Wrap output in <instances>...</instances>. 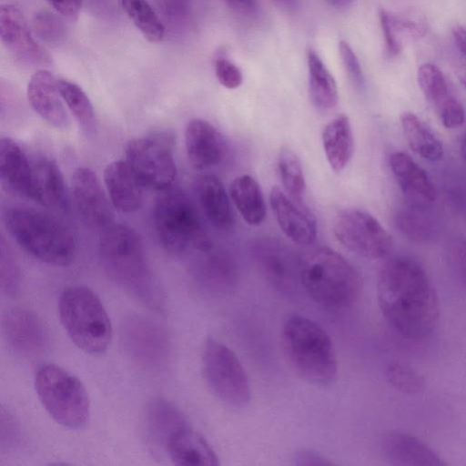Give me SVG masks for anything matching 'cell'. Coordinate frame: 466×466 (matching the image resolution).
<instances>
[{
    "instance_id": "obj_1",
    "label": "cell",
    "mask_w": 466,
    "mask_h": 466,
    "mask_svg": "<svg viewBox=\"0 0 466 466\" xmlns=\"http://www.w3.org/2000/svg\"><path fill=\"white\" fill-rule=\"evenodd\" d=\"M377 297L384 319L403 338L420 341L434 331L440 317L438 296L416 260H388L379 273Z\"/></svg>"
},
{
    "instance_id": "obj_2",
    "label": "cell",
    "mask_w": 466,
    "mask_h": 466,
    "mask_svg": "<svg viewBox=\"0 0 466 466\" xmlns=\"http://www.w3.org/2000/svg\"><path fill=\"white\" fill-rule=\"evenodd\" d=\"M99 255L105 270L120 288L148 308H162L163 295L152 279L136 230L114 223L103 228Z\"/></svg>"
},
{
    "instance_id": "obj_3",
    "label": "cell",
    "mask_w": 466,
    "mask_h": 466,
    "mask_svg": "<svg viewBox=\"0 0 466 466\" xmlns=\"http://www.w3.org/2000/svg\"><path fill=\"white\" fill-rule=\"evenodd\" d=\"M299 277L311 299L329 309L350 307L361 291L358 270L339 253L327 247L314 248L302 258Z\"/></svg>"
},
{
    "instance_id": "obj_4",
    "label": "cell",
    "mask_w": 466,
    "mask_h": 466,
    "mask_svg": "<svg viewBox=\"0 0 466 466\" xmlns=\"http://www.w3.org/2000/svg\"><path fill=\"white\" fill-rule=\"evenodd\" d=\"M4 219L14 240L34 258L59 267L73 261L75 238L56 218L34 208L14 207L5 211Z\"/></svg>"
},
{
    "instance_id": "obj_5",
    "label": "cell",
    "mask_w": 466,
    "mask_h": 466,
    "mask_svg": "<svg viewBox=\"0 0 466 466\" xmlns=\"http://www.w3.org/2000/svg\"><path fill=\"white\" fill-rule=\"evenodd\" d=\"M282 340L290 366L302 380L315 386H326L335 380V349L329 335L319 323L293 315L283 325Z\"/></svg>"
},
{
    "instance_id": "obj_6",
    "label": "cell",
    "mask_w": 466,
    "mask_h": 466,
    "mask_svg": "<svg viewBox=\"0 0 466 466\" xmlns=\"http://www.w3.org/2000/svg\"><path fill=\"white\" fill-rule=\"evenodd\" d=\"M60 321L71 340L86 353L96 355L106 350L112 338V326L99 297L85 286H71L60 295Z\"/></svg>"
},
{
    "instance_id": "obj_7",
    "label": "cell",
    "mask_w": 466,
    "mask_h": 466,
    "mask_svg": "<svg viewBox=\"0 0 466 466\" xmlns=\"http://www.w3.org/2000/svg\"><path fill=\"white\" fill-rule=\"evenodd\" d=\"M153 224L159 243L169 253L212 248L194 204L181 191L171 190L159 198L153 210Z\"/></svg>"
},
{
    "instance_id": "obj_8",
    "label": "cell",
    "mask_w": 466,
    "mask_h": 466,
    "mask_svg": "<svg viewBox=\"0 0 466 466\" xmlns=\"http://www.w3.org/2000/svg\"><path fill=\"white\" fill-rule=\"evenodd\" d=\"M35 388L43 407L60 425L71 430L84 428L90 417V400L83 383L64 368L53 364L40 366Z\"/></svg>"
},
{
    "instance_id": "obj_9",
    "label": "cell",
    "mask_w": 466,
    "mask_h": 466,
    "mask_svg": "<svg viewBox=\"0 0 466 466\" xmlns=\"http://www.w3.org/2000/svg\"><path fill=\"white\" fill-rule=\"evenodd\" d=\"M206 382L215 396L228 405L243 407L250 400V384L236 354L224 343L208 338L202 354Z\"/></svg>"
},
{
    "instance_id": "obj_10",
    "label": "cell",
    "mask_w": 466,
    "mask_h": 466,
    "mask_svg": "<svg viewBox=\"0 0 466 466\" xmlns=\"http://www.w3.org/2000/svg\"><path fill=\"white\" fill-rule=\"evenodd\" d=\"M126 157L143 187L166 190L173 184L177 167L171 135L159 132L132 139L126 147Z\"/></svg>"
},
{
    "instance_id": "obj_11",
    "label": "cell",
    "mask_w": 466,
    "mask_h": 466,
    "mask_svg": "<svg viewBox=\"0 0 466 466\" xmlns=\"http://www.w3.org/2000/svg\"><path fill=\"white\" fill-rule=\"evenodd\" d=\"M333 233L347 249L369 259L387 257L393 246L390 234L380 221L360 208L341 210L334 220Z\"/></svg>"
},
{
    "instance_id": "obj_12",
    "label": "cell",
    "mask_w": 466,
    "mask_h": 466,
    "mask_svg": "<svg viewBox=\"0 0 466 466\" xmlns=\"http://www.w3.org/2000/svg\"><path fill=\"white\" fill-rule=\"evenodd\" d=\"M123 350L139 367L160 370L170 358L171 340L165 328L139 315L127 318L120 329Z\"/></svg>"
},
{
    "instance_id": "obj_13",
    "label": "cell",
    "mask_w": 466,
    "mask_h": 466,
    "mask_svg": "<svg viewBox=\"0 0 466 466\" xmlns=\"http://www.w3.org/2000/svg\"><path fill=\"white\" fill-rule=\"evenodd\" d=\"M1 41L13 57L27 67L49 64V56L34 38L23 12L15 5L5 4L0 8Z\"/></svg>"
},
{
    "instance_id": "obj_14",
    "label": "cell",
    "mask_w": 466,
    "mask_h": 466,
    "mask_svg": "<svg viewBox=\"0 0 466 466\" xmlns=\"http://www.w3.org/2000/svg\"><path fill=\"white\" fill-rule=\"evenodd\" d=\"M2 331L9 347L22 356H38L48 345V335L42 319L26 308L7 310L2 319Z\"/></svg>"
},
{
    "instance_id": "obj_15",
    "label": "cell",
    "mask_w": 466,
    "mask_h": 466,
    "mask_svg": "<svg viewBox=\"0 0 466 466\" xmlns=\"http://www.w3.org/2000/svg\"><path fill=\"white\" fill-rule=\"evenodd\" d=\"M419 86L436 116L446 128H457L464 122L461 103L451 95L447 81L438 66L426 63L417 72Z\"/></svg>"
},
{
    "instance_id": "obj_16",
    "label": "cell",
    "mask_w": 466,
    "mask_h": 466,
    "mask_svg": "<svg viewBox=\"0 0 466 466\" xmlns=\"http://www.w3.org/2000/svg\"><path fill=\"white\" fill-rule=\"evenodd\" d=\"M269 202L282 232L298 245H310L317 237L316 219L310 211L279 187H272Z\"/></svg>"
},
{
    "instance_id": "obj_17",
    "label": "cell",
    "mask_w": 466,
    "mask_h": 466,
    "mask_svg": "<svg viewBox=\"0 0 466 466\" xmlns=\"http://www.w3.org/2000/svg\"><path fill=\"white\" fill-rule=\"evenodd\" d=\"M71 190L76 207L87 222L102 228L111 224L112 203L93 170L86 167L76 168Z\"/></svg>"
},
{
    "instance_id": "obj_18",
    "label": "cell",
    "mask_w": 466,
    "mask_h": 466,
    "mask_svg": "<svg viewBox=\"0 0 466 466\" xmlns=\"http://www.w3.org/2000/svg\"><path fill=\"white\" fill-rule=\"evenodd\" d=\"M26 95L35 112L56 128H66L70 117L60 95L57 79L45 68L37 69L30 77Z\"/></svg>"
},
{
    "instance_id": "obj_19",
    "label": "cell",
    "mask_w": 466,
    "mask_h": 466,
    "mask_svg": "<svg viewBox=\"0 0 466 466\" xmlns=\"http://www.w3.org/2000/svg\"><path fill=\"white\" fill-rule=\"evenodd\" d=\"M185 147L188 162L196 170L218 165L226 153V144L219 131L200 118L192 119L187 125Z\"/></svg>"
},
{
    "instance_id": "obj_20",
    "label": "cell",
    "mask_w": 466,
    "mask_h": 466,
    "mask_svg": "<svg viewBox=\"0 0 466 466\" xmlns=\"http://www.w3.org/2000/svg\"><path fill=\"white\" fill-rule=\"evenodd\" d=\"M33 164L20 146L9 137L0 139V178L10 193L32 199Z\"/></svg>"
},
{
    "instance_id": "obj_21",
    "label": "cell",
    "mask_w": 466,
    "mask_h": 466,
    "mask_svg": "<svg viewBox=\"0 0 466 466\" xmlns=\"http://www.w3.org/2000/svg\"><path fill=\"white\" fill-rule=\"evenodd\" d=\"M104 183L116 209L131 213L141 207L143 185L126 160L113 161L106 167Z\"/></svg>"
},
{
    "instance_id": "obj_22",
    "label": "cell",
    "mask_w": 466,
    "mask_h": 466,
    "mask_svg": "<svg viewBox=\"0 0 466 466\" xmlns=\"http://www.w3.org/2000/svg\"><path fill=\"white\" fill-rule=\"evenodd\" d=\"M386 459L394 465L443 466L446 462L428 444L406 432L387 433L381 441Z\"/></svg>"
},
{
    "instance_id": "obj_23",
    "label": "cell",
    "mask_w": 466,
    "mask_h": 466,
    "mask_svg": "<svg viewBox=\"0 0 466 466\" xmlns=\"http://www.w3.org/2000/svg\"><path fill=\"white\" fill-rule=\"evenodd\" d=\"M392 174L406 200L430 206L436 199V189L427 173L406 153L394 152L390 157Z\"/></svg>"
},
{
    "instance_id": "obj_24",
    "label": "cell",
    "mask_w": 466,
    "mask_h": 466,
    "mask_svg": "<svg viewBox=\"0 0 466 466\" xmlns=\"http://www.w3.org/2000/svg\"><path fill=\"white\" fill-rule=\"evenodd\" d=\"M182 411L164 399L153 400L146 409V430L150 442L166 451L168 441L188 426Z\"/></svg>"
},
{
    "instance_id": "obj_25",
    "label": "cell",
    "mask_w": 466,
    "mask_h": 466,
    "mask_svg": "<svg viewBox=\"0 0 466 466\" xmlns=\"http://www.w3.org/2000/svg\"><path fill=\"white\" fill-rule=\"evenodd\" d=\"M32 200L50 208L66 207L65 181L54 160L41 158L33 164Z\"/></svg>"
},
{
    "instance_id": "obj_26",
    "label": "cell",
    "mask_w": 466,
    "mask_h": 466,
    "mask_svg": "<svg viewBox=\"0 0 466 466\" xmlns=\"http://www.w3.org/2000/svg\"><path fill=\"white\" fill-rule=\"evenodd\" d=\"M166 451L177 465H218V457L204 437L190 425L177 432L167 442Z\"/></svg>"
},
{
    "instance_id": "obj_27",
    "label": "cell",
    "mask_w": 466,
    "mask_h": 466,
    "mask_svg": "<svg viewBox=\"0 0 466 466\" xmlns=\"http://www.w3.org/2000/svg\"><path fill=\"white\" fill-rule=\"evenodd\" d=\"M199 204L210 223L217 228L227 230L234 223V215L223 183L213 175H205L196 183Z\"/></svg>"
},
{
    "instance_id": "obj_28",
    "label": "cell",
    "mask_w": 466,
    "mask_h": 466,
    "mask_svg": "<svg viewBox=\"0 0 466 466\" xmlns=\"http://www.w3.org/2000/svg\"><path fill=\"white\" fill-rule=\"evenodd\" d=\"M322 145L331 169L336 173L342 171L354 151V139L347 115L339 114L326 125L322 132Z\"/></svg>"
},
{
    "instance_id": "obj_29",
    "label": "cell",
    "mask_w": 466,
    "mask_h": 466,
    "mask_svg": "<svg viewBox=\"0 0 466 466\" xmlns=\"http://www.w3.org/2000/svg\"><path fill=\"white\" fill-rule=\"evenodd\" d=\"M229 196L242 218L251 226L260 225L267 207L258 183L249 175H241L229 186Z\"/></svg>"
},
{
    "instance_id": "obj_30",
    "label": "cell",
    "mask_w": 466,
    "mask_h": 466,
    "mask_svg": "<svg viewBox=\"0 0 466 466\" xmlns=\"http://www.w3.org/2000/svg\"><path fill=\"white\" fill-rule=\"evenodd\" d=\"M309 93L313 105L320 110H329L338 103L336 81L318 53L308 50Z\"/></svg>"
},
{
    "instance_id": "obj_31",
    "label": "cell",
    "mask_w": 466,
    "mask_h": 466,
    "mask_svg": "<svg viewBox=\"0 0 466 466\" xmlns=\"http://www.w3.org/2000/svg\"><path fill=\"white\" fill-rule=\"evenodd\" d=\"M402 131L413 152L429 161H439L443 147L429 127L415 114L404 112L400 116Z\"/></svg>"
},
{
    "instance_id": "obj_32",
    "label": "cell",
    "mask_w": 466,
    "mask_h": 466,
    "mask_svg": "<svg viewBox=\"0 0 466 466\" xmlns=\"http://www.w3.org/2000/svg\"><path fill=\"white\" fill-rule=\"evenodd\" d=\"M429 206L407 202L396 214L398 228L416 242L429 241L435 233V221L428 210Z\"/></svg>"
},
{
    "instance_id": "obj_33",
    "label": "cell",
    "mask_w": 466,
    "mask_h": 466,
    "mask_svg": "<svg viewBox=\"0 0 466 466\" xmlns=\"http://www.w3.org/2000/svg\"><path fill=\"white\" fill-rule=\"evenodd\" d=\"M134 25L150 43H159L165 35V26L147 0H118Z\"/></svg>"
},
{
    "instance_id": "obj_34",
    "label": "cell",
    "mask_w": 466,
    "mask_h": 466,
    "mask_svg": "<svg viewBox=\"0 0 466 466\" xmlns=\"http://www.w3.org/2000/svg\"><path fill=\"white\" fill-rule=\"evenodd\" d=\"M57 86L66 107L79 126L86 132L92 131L95 127V111L85 91L76 83L66 79H57Z\"/></svg>"
},
{
    "instance_id": "obj_35",
    "label": "cell",
    "mask_w": 466,
    "mask_h": 466,
    "mask_svg": "<svg viewBox=\"0 0 466 466\" xmlns=\"http://www.w3.org/2000/svg\"><path fill=\"white\" fill-rule=\"evenodd\" d=\"M258 265L267 280L281 292H292L299 280L290 261L281 254L262 253L258 256Z\"/></svg>"
},
{
    "instance_id": "obj_36",
    "label": "cell",
    "mask_w": 466,
    "mask_h": 466,
    "mask_svg": "<svg viewBox=\"0 0 466 466\" xmlns=\"http://www.w3.org/2000/svg\"><path fill=\"white\" fill-rule=\"evenodd\" d=\"M278 169L285 191L301 200L306 190L303 168L297 154L288 147L279 150Z\"/></svg>"
},
{
    "instance_id": "obj_37",
    "label": "cell",
    "mask_w": 466,
    "mask_h": 466,
    "mask_svg": "<svg viewBox=\"0 0 466 466\" xmlns=\"http://www.w3.org/2000/svg\"><path fill=\"white\" fill-rule=\"evenodd\" d=\"M386 378L389 383L405 394H417L423 391V377L409 365L394 362L388 366Z\"/></svg>"
},
{
    "instance_id": "obj_38",
    "label": "cell",
    "mask_w": 466,
    "mask_h": 466,
    "mask_svg": "<svg viewBox=\"0 0 466 466\" xmlns=\"http://www.w3.org/2000/svg\"><path fill=\"white\" fill-rule=\"evenodd\" d=\"M33 29L38 38L50 44L59 42L65 31L60 19L48 11H41L35 15Z\"/></svg>"
},
{
    "instance_id": "obj_39",
    "label": "cell",
    "mask_w": 466,
    "mask_h": 466,
    "mask_svg": "<svg viewBox=\"0 0 466 466\" xmlns=\"http://www.w3.org/2000/svg\"><path fill=\"white\" fill-rule=\"evenodd\" d=\"M446 258L451 275L466 289V239L453 240L448 247Z\"/></svg>"
},
{
    "instance_id": "obj_40",
    "label": "cell",
    "mask_w": 466,
    "mask_h": 466,
    "mask_svg": "<svg viewBox=\"0 0 466 466\" xmlns=\"http://www.w3.org/2000/svg\"><path fill=\"white\" fill-rule=\"evenodd\" d=\"M379 17L384 36L386 53L389 56H396L401 52L403 42L395 28L392 20V13L384 8H380L379 10Z\"/></svg>"
},
{
    "instance_id": "obj_41",
    "label": "cell",
    "mask_w": 466,
    "mask_h": 466,
    "mask_svg": "<svg viewBox=\"0 0 466 466\" xmlns=\"http://www.w3.org/2000/svg\"><path fill=\"white\" fill-rule=\"evenodd\" d=\"M339 50L349 80L354 87L361 88L364 85V77L356 54L344 40L339 41Z\"/></svg>"
},
{
    "instance_id": "obj_42",
    "label": "cell",
    "mask_w": 466,
    "mask_h": 466,
    "mask_svg": "<svg viewBox=\"0 0 466 466\" xmlns=\"http://www.w3.org/2000/svg\"><path fill=\"white\" fill-rule=\"evenodd\" d=\"M215 72L218 82L228 89H235L242 83V73L239 68L224 57L216 59Z\"/></svg>"
},
{
    "instance_id": "obj_43",
    "label": "cell",
    "mask_w": 466,
    "mask_h": 466,
    "mask_svg": "<svg viewBox=\"0 0 466 466\" xmlns=\"http://www.w3.org/2000/svg\"><path fill=\"white\" fill-rule=\"evenodd\" d=\"M19 439V427L13 414L1 409V450L14 447Z\"/></svg>"
},
{
    "instance_id": "obj_44",
    "label": "cell",
    "mask_w": 466,
    "mask_h": 466,
    "mask_svg": "<svg viewBox=\"0 0 466 466\" xmlns=\"http://www.w3.org/2000/svg\"><path fill=\"white\" fill-rule=\"evenodd\" d=\"M294 463L296 465H330L332 461L325 458L319 452L310 450H300L294 455Z\"/></svg>"
},
{
    "instance_id": "obj_45",
    "label": "cell",
    "mask_w": 466,
    "mask_h": 466,
    "mask_svg": "<svg viewBox=\"0 0 466 466\" xmlns=\"http://www.w3.org/2000/svg\"><path fill=\"white\" fill-rule=\"evenodd\" d=\"M61 15L67 18L77 16L81 10L82 0H46Z\"/></svg>"
},
{
    "instance_id": "obj_46",
    "label": "cell",
    "mask_w": 466,
    "mask_h": 466,
    "mask_svg": "<svg viewBox=\"0 0 466 466\" xmlns=\"http://www.w3.org/2000/svg\"><path fill=\"white\" fill-rule=\"evenodd\" d=\"M226 2L234 12L249 15L257 10L258 0H226Z\"/></svg>"
},
{
    "instance_id": "obj_47",
    "label": "cell",
    "mask_w": 466,
    "mask_h": 466,
    "mask_svg": "<svg viewBox=\"0 0 466 466\" xmlns=\"http://www.w3.org/2000/svg\"><path fill=\"white\" fill-rule=\"evenodd\" d=\"M163 11L172 16H182L187 13L185 0H159Z\"/></svg>"
},
{
    "instance_id": "obj_48",
    "label": "cell",
    "mask_w": 466,
    "mask_h": 466,
    "mask_svg": "<svg viewBox=\"0 0 466 466\" xmlns=\"http://www.w3.org/2000/svg\"><path fill=\"white\" fill-rule=\"evenodd\" d=\"M452 35L458 48L466 57V28L461 25H456L452 28Z\"/></svg>"
},
{
    "instance_id": "obj_49",
    "label": "cell",
    "mask_w": 466,
    "mask_h": 466,
    "mask_svg": "<svg viewBox=\"0 0 466 466\" xmlns=\"http://www.w3.org/2000/svg\"><path fill=\"white\" fill-rule=\"evenodd\" d=\"M327 4L338 10L345 9L351 5L354 0H325Z\"/></svg>"
},
{
    "instance_id": "obj_50",
    "label": "cell",
    "mask_w": 466,
    "mask_h": 466,
    "mask_svg": "<svg viewBox=\"0 0 466 466\" xmlns=\"http://www.w3.org/2000/svg\"><path fill=\"white\" fill-rule=\"evenodd\" d=\"M458 76L462 83V85L466 87V68H462L459 71Z\"/></svg>"
},
{
    "instance_id": "obj_51",
    "label": "cell",
    "mask_w": 466,
    "mask_h": 466,
    "mask_svg": "<svg viewBox=\"0 0 466 466\" xmlns=\"http://www.w3.org/2000/svg\"><path fill=\"white\" fill-rule=\"evenodd\" d=\"M461 153L462 158L466 164V137H464V139L461 142Z\"/></svg>"
},
{
    "instance_id": "obj_52",
    "label": "cell",
    "mask_w": 466,
    "mask_h": 466,
    "mask_svg": "<svg viewBox=\"0 0 466 466\" xmlns=\"http://www.w3.org/2000/svg\"><path fill=\"white\" fill-rule=\"evenodd\" d=\"M278 3L286 5V6H294L296 5L297 0H275Z\"/></svg>"
}]
</instances>
